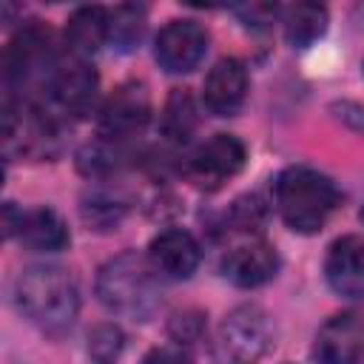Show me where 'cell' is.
I'll return each instance as SVG.
<instances>
[{"instance_id": "cell-1", "label": "cell", "mask_w": 364, "mask_h": 364, "mask_svg": "<svg viewBox=\"0 0 364 364\" xmlns=\"http://www.w3.org/2000/svg\"><path fill=\"white\" fill-rule=\"evenodd\" d=\"M14 304L20 316L46 333H63L80 313V290L71 270L60 264H28L14 279Z\"/></svg>"}, {"instance_id": "cell-2", "label": "cell", "mask_w": 364, "mask_h": 364, "mask_svg": "<svg viewBox=\"0 0 364 364\" xmlns=\"http://www.w3.org/2000/svg\"><path fill=\"white\" fill-rule=\"evenodd\" d=\"M97 296L111 313L134 321H148L162 307V276L154 270L148 256L122 250L100 267Z\"/></svg>"}, {"instance_id": "cell-3", "label": "cell", "mask_w": 364, "mask_h": 364, "mask_svg": "<svg viewBox=\"0 0 364 364\" xmlns=\"http://www.w3.org/2000/svg\"><path fill=\"white\" fill-rule=\"evenodd\" d=\"M341 193L336 182L313 168L293 165L284 168L273 182V205L282 222L296 233H318L330 213L338 208Z\"/></svg>"}, {"instance_id": "cell-4", "label": "cell", "mask_w": 364, "mask_h": 364, "mask_svg": "<svg viewBox=\"0 0 364 364\" xmlns=\"http://www.w3.org/2000/svg\"><path fill=\"white\" fill-rule=\"evenodd\" d=\"M54 34L40 20L26 23L9 43L3 57L6 100H40L46 97L48 80L60 63Z\"/></svg>"}, {"instance_id": "cell-5", "label": "cell", "mask_w": 364, "mask_h": 364, "mask_svg": "<svg viewBox=\"0 0 364 364\" xmlns=\"http://www.w3.org/2000/svg\"><path fill=\"white\" fill-rule=\"evenodd\" d=\"M273 321L259 304H239L219 321L210 358L213 364H259L273 347Z\"/></svg>"}, {"instance_id": "cell-6", "label": "cell", "mask_w": 364, "mask_h": 364, "mask_svg": "<svg viewBox=\"0 0 364 364\" xmlns=\"http://www.w3.org/2000/svg\"><path fill=\"white\" fill-rule=\"evenodd\" d=\"M245 145L233 134H213L210 139L191 148L182 159V173L191 185L202 191H216L245 165Z\"/></svg>"}, {"instance_id": "cell-7", "label": "cell", "mask_w": 364, "mask_h": 364, "mask_svg": "<svg viewBox=\"0 0 364 364\" xmlns=\"http://www.w3.org/2000/svg\"><path fill=\"white\" fill-rule=\"evenodd\" d=\"M97 88H100V80H97L94 65L65 51L48 80L43 102L51 105L60 117H82L94 108Z\"/></svg>"}, {"instance_id": "cell-8", "label": "cell", "mask_w": 364, "mask_h": 364, "mask_svg": "<svg viewBox=\"0 0 364 364\" xmlns=\"http://www.w3.org/2000/svg\"><path fill=\"white\" fill-rule=\"evenodd\" d=\"M316 364H361L364 361V307L330 316L313 341Z\"/></svg>"}, {"instance_id": "cell-9", "label": "cell", "mask_w": 364, "mask_h": 364, "mask_svg": "<svg viewBox=\"0 0 364 364\" xmlns=\"http://www.w3.org/2000/svg\"><path fill=\"white\" fill-rule=\"evenodd\" d=\"M151 119V94L142 82L117 85L100 108V136L122 142L139 134Z\"/></svg>"}, {"instance_id": "cell-10", "label": "cell", "mask_w": 364, "mask_h": 364, "mask_svg": "<svg viewBox=\"0 0 364 364\" xmlns=\"http://www.w3.org/2000/svg\"><path fill=\"white\" fill-rule=\"evenodd\" d=\"M208 51V31L196 20H171L159 34H156V63L168 74H188L193 71Z\"/></svg>"}, {"instance_id": "cell-11", "label": "cell", "mask_w": 364, "mask_h": 364, "mask_svg": "<svg viewBox=\"0 0 364 364\" xmlns=\"http://www.w3.org/2000/svg\"><path fill=\"white\" fill-rule=\"evenodd\" d=\"M279 270V253L270 242L264 239H245L239 245H233L225 256H222V276L236 284V287H262L267 284Z\"/></svg>"}, {"instance_id": "cell-12", "label": "cell", "mask_w": 364, "mask_h": 364, "mask_svg": "<svg viewBox=\"0 0 364 364\" xmlns=\"http://www.w3.org/2000/svg\"><path fill=\"white\" fill-rule=\"evenodd\" d=\"M145 256L162 279H191L202 262V247L193 233L182 228H168L151 239Z\"/></svg>"}, {"instance_id": "cell-13", "label": "cell", "mask_w": 364, "mask_h": 364, "mask_svg": "<svg viewBox=\"0 0 364 364\" xmlns=\"http://www.w3.org/2000/svg\"><path fill=\"white\" fill-rule=\"evenodd\" d=\"M247 97V68L236 57H222L213 63L202 82V102L216 117H233Z\"/></svg>"}, {"instance_id": "cell-14", "label": "cell", "mask_w": 364, "mask_h": 364, "mask_svg": "<svg viewBox=\"0 0 364 364\" xmlns=\"http://www.w3.org/2000/svg\"><path fill=\"white\" fill-rule=\"evenodd\" d=\"M324 279L344 299H364V239L341 236L327 247Z\"/></svg>"}, {"instance_id": "cell-15", "label": "cell", "mask_w": 364, "mask_h": 364, "mask_svg": "<svg viewBox=\"0 0 364 364\" xmlns=\"http://www.w3.org/2000/svg\"><path fill=\"white\" fill-rule=\"evenodd\" d=\"M108 28H111V9L102 6H80L65 26V48L74 57L88 60L102 46H108Z\"/></svg>"}, {"instance_id": "cell-16", "label": "cell", "mask_w": 364, "mask_h": 364, "mask_svg": "<svg viewBox=\"0 0 364 364\" xmlns=\"http://www.w3.org/2000/svg\"><path fill=\"white\" fill-rule=\"evenodd\" d=\"M17 239L31 247V250H40V253H57L63 250L71 236H68V228L63 222V216L51 208H31V210H23V222H20V230H17Z\"/></svg>"}, {"instance_id": "cell-17", "label": "cell", "mask_w": 364, "mask_h": 364, "mask_svg": "<svg viewBox=\"0 0 364 364\" xmlns=\"http://www.w3.org/2000/svg\"><path fill=\"white\" fill-rule=\"evenodd\" d=\"M282 26H284V40L293 48H307L327 28V9L321 3L287 6V9H282Z\"/></svg>"}, {"instance_id": "cell-18", "label": "cell", "mask_w": 364, "mask_h": 364, "mask_svg": "<svg viewBox=\"0 0 364 364\" xmlns=\"http://www.w3.org/2000/svg\"><path fill=\"white\" fill-rule=\"evenodd\" d=\"M199 125V111L196 102L191 97L188 88H173L165 100L162 117H159V128L165 134V139L171 142H185Z\"/></svg>"}, {"instance_id": "cell-19", "label": "cell", "mask_w": 364, "mask_h": 364, "mask_svg": "<svg viewBox=\"0 0 364 364\" xmlns=\"http://www.w3.org/2000/svg\"><path fill=\"white\" fill-rule=\"evenodd\" d=\"M145 34V9L139 6H117L111 9L108 46L117 51H134Z\"/></svg>"}, {"instance_id": "cell-20", "label": "cell", "mask_w": 364, "mask_h": 364, "mask_svg": "<svg viewBox=\"0 0 364 364\" xmlns=\"http://www.w3.org/2000/svg\"><path fill=\"white\" fill-rule=\"evenodd\" d=\"M225 225L233 230V233H245L250 239V233H256L262 225H264V205L259 196H239L228 216H225ZM225 228V230H228Z\"/></svg>"}, {"instance_id": "cell-21", "label": "cell", "mask_w": 364, "mask_h": 364, "mask_svg": "<svg viewBox=\"0 0 364 364\" xmlns=\"http://www.w3.org/2000/svg\"><path fill=\"white\" fill-rule=\"evenodd\" d=\"M168 336L179 347L196 344L205 336V313H199V310H179V313H173L171 321H168Z\"/></svg>"}, {"instance_id": "cell-22", "label": "cell", "mask_w": 364, "mask_h": 364, "mask_svg": "<svg viewBox=\"0 0 364 364\" xmlns=\"http://www.w3.org/2000/svg\"><path fill=\"white\" fill-rule=\"evenodd\" d=\"M122 330L119 327H114V324H100V327H94L91 330V336H88V353H91V358L94 361H100V364H111L119 353H122Z\"/></svg>"}, {"instance_id": "cell-23", "label": "cell", "mask_w": 364, "mask_h": 364, "mask_svg": "<svg viewBox=\"0 0 364 364\" xmlns=\"http://www.w3.org/2000/svg\"><path fill=\"white\" fill-rule=\"evenodd\" d=\"M125 213V205L111 199V196H91L85 205H82V216L85 222H91L94 228L100 230H108V228H117L119 219Z\"/></svg>"}, {"instance_id": "cell-24", "label": "cell", "mask_w": 364, "mask_h": 364, "mask_svg": "<svg viewBox=\"0 0 364 364\" xmlns=\"http://www.w3.org/2000/svg\"><path fill=\"white\" fill-rule=\"evenodd\" d=\"M236 14L245 20V26L267 28V26L282 14V9H279V6H270V3H250V6H239Z\"/></svg>"}, {"instance_id": "cell-25", "label": "cell", "mask_w": 364, "mask_h": 364, "mask_svg": "<svg viewBox=\"0 0 364 364\" xmlns=\"http://www.w3.org/2000/svg\"><path fill=\"white\" fill-rule=\"evenodd\" d=\"M139 364H193L188 347H179V344H162V347H154L142 355Z\"/></svg>"}, {"instance_id": "cell-26", "label": "cell", "mask_w": 364, "mask_h": 364, "mask_svg": "<svg viewBox=\"0 0 364 364\" xmlns=\"http://www.w3.org/2000/svg\"><path fill=\"white\" fill-rule=\"evenodd\" d=\"M333 111L347 128H353L355 134H364V105H358V102H336Z\"/></svg>"}, {"instance_id": "cell-27", "label": "cell", "mask_w": 364, "mask_h": 364, "mask_svg": "<svg viewBox=\"0 0 364 364\" xmlns=\"http://www.w3.org/2000/svg\"><path fill=\"white\" fill-rule=\"evenodd\" d=\"M361 222H364V208H361Z\"/></svg>"}]
</instances>
